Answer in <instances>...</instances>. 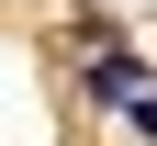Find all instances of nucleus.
I'll use <instances>...</instances> for the list:
<instances>
[{"label":"nucleus","instance_id":"nucleus-1","mask_svg":"<svg viewBox=\"0 0 157 146\" xmlns=\"http://www.w3.org/2000/svg\"><path fill=\"white\" fill-rule=\"evenodd\" d=\"M90 101H112V112H135V101H146V68H135L124 45H101V56H90Z\"/></svg>","mask_w":157,"mask_h":146},{"label":"nucleus","instance_id":"nucleus-2","mask_svg":"<svg viewBox=\"0 0 157 146\" xmlns=\"http://www.w3.org/2000/svg\"><path fill=\"white\" fill-rule=\"evenodd\" d=\"M124 124H135V135H146V146H157V90H146V101H135V112H124Z\"/></svg>","mask_w":157,"mask_h":146}]
</instances>
